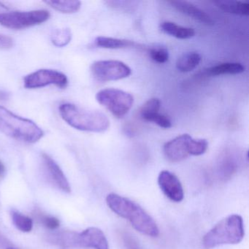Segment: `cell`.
<instances>
[{
	"label": "cell",
	"mask_w": 249,
	"mask_h": 249,
	"mask_svg": "<svg viewBox=\"0 0 249 249\" xmlns=\"http://www.w3.org/2000/svg\"><path fill=\"white\" fill-rule=\"evenodd\" d=\"M141 116L143 120L153 122L164 129H168V128L171 127L172 123L170 119L159 112H154V113H148V114L142 115Z\"/></svg>",
	"instance_id": "cell-24"
},
{
	"label": "cell",
	"mask_w": 249,
	"mask_h": 249,
	"mask_svg": "<svg viewBox=\"0 0 249 249\" xmlns=\"http://www.w3.org/2000/svg\"><path fill=\"white\" fill-rule=\"evenodd\" d=\"M91 71L93 76L102 82L124 79L132 73L127 65L117 60L97 61L91 65Z\"/></svg>",
	"instance_id": "cell-7"
},
{
	"label": "cell",
	"mask_w": 249,
	"mask_h": 249,
	"mask_svg": "<svg viewBox=\"0 0 249 249\" xmlns=\"http://www.w3.org/2000/svg\"><path fill=\"white\" fill-rule=\"evenodd\" d=\"M78 248L109 249L108 242L100 229L89 227L78 233Z\"/></svg>",
	"instance_id": "cell-11"
},
{
	"label": "cell",
	"mask_w": 249,
	"mask_h": 249,
	"mask_svg": "<svg viewBox=\"0 0 249 249\" xmlns=\"http://www.w3.org/2000/svg\"><path fill=\"white\" fill-rule=\"evenodd\" d=\"M106 203L116 215L128 220L137 231L149 237H158L160 230L157 223L133 201L117 194L110 193L106 197Z\"/></svg>",
	"instance_id": "cell-1"
},
{
	"label": "cell",
	"mask_w": 249,
	"mask_h": 249,
	"mask_svg": "<svg viewBox=\"0 0 249 249\" xmlns=\"http://www.w3.org/2000/svg\"><path fill=\"white\" fill-rule=\"evenodd\" d=\"M158 184L161 192L170 200L181 202L184 197L183 186L178 178L168 170H162L158 176Z\"/></svg>",
	"instance_id": "cell-10"
},
{
	"label": "cell",
	"mask_w": 249,
	"mask_h": 249,
	"mask_svg": "<svg viewBox=\"0 0 249 249\" xmlns=\"http://www.w3.org/2000/svg\"><path fill=\"white\" fill-rule=\"evenodd\" d=\"M214 3L221 11L229 14L248 17L249 15V4L240 1H215Z\"/></svg>",
	"instance_id": "cell-17"
},
{
	"label": "cell",
	"mask_w": 249,
	"mask_h": 249,
	"mask_svg": "<svg viewBox=\"0 0 249 249\" xmlns=\"http://www.w3.org/2000/svg\"><path fill=\"white\" fill-rule=\"evenodd\" d=\"M160 29L165 34L176 38L181 39V40L190 39L195 36V31L194 29L182 27L170 21H164L161 23Z\"/></svg>",
	"instance_id": "cell-16"
},
{
	"label": "cell",
	"mask_w": 249,
	"mask_h": 249,
	"mask_svg": "<svg viewBox=\"0 0 249 249\" xmlns=\"http://www.w3.org/2000/svg\"><path fill=\"white\" fill-rule=\"evenodd\" d=\"M24 85L26 89L43 88L49 85H55L61 89H65L68 85V78L66 75L54 70L42 69L29 74L24 78Z\"/></svg>",
	"instance_id": "cell-8"
},
{
	"label": "cell",
	"mask_w": 249,
	"mask_h": 249,
	"mask_svg": "<svg viewBox=\"0 0 249 249\" xmlns=\"http://www.w3.org/2000/svg\"><path fill=\"white\" fill-rule=\"evenodd\" d=\"M0 131L7 136L27 143H35L44 135L41 128L34 122L17 116L1 106Z\"/></svg>",
	"instance_id": "cell-3"
},
{
	"label": "cell",
	"mask_w": 249,
	"mask_h": 249,
	"mask_svg": "<svg viewBox=\"0 0 249 249\" xmlns=\"http://www.w3.org/2000/svg\"><path fill=\"white\" fill-rule=\"evenodd\" d=\"M201 56L196 52H188L178 58L176 68L180 72H189L195 70L200 63Z\"/></svg>",
	"instance_id": "cell-18"
},
{
	"label": "cell",
	"mask_w": 249,
	"mask_h": 249,
	"mask_svg": "<svg viewBox=\"0 0 249 249\" xmlns=\"http://www.w3.org/2000/svg\"><path fill=\"white\" fill-rule=\"evenodd\" d=\"M168 3L182 14L202 24L209 26L214 24L213 20L209 15L193 4L184 1H169Z\"/></svg>",
	"instance_id": "cell-13"
},
{
	"label": "cell",
	"mask_w": 249,
	"mask_h": 249,
	"mask_svg": "<svg viewBox=\"0 0 249 249\" xmlns=\"http://www.w3.org/2000/svg\"><path fill=\"white\" fill-rule=\"evenodd\" d=\"M5 172V167L3 163L0 161V177H2L3 176L4 173Z\"/></svg>",
	"instance_id": "cell-31"
},
{
	"label": "cell",
	"mask_w": 249,
	"mask_h": 249,
	"mask_svg": "<svg viewBox=\"0 0 249 249\" xmlns=\"http://www.w3.org/2000/svg\"><path fill=\"white\" fill-rule=\"evenodd\" d=\"M97 101L116 117H124L132 108L134 97L132 94L117 89H105L96 94Z\"/></svg>",
	"instance_id": "cell-5"
},
{
	"label": "cell",
	"mask_w": 249,
	"mask_h": 249,
	"mask_svg": "<svg viewBox=\"0 0 249 249\" xmlns=\"http://www.w3.org/2000/svg\"><path fill=\"white\" fill-rule=\"evenodd\" d=\"M14 46V40L11 37L0 34V49H11Z\"/></svg>",
	"instance_id": "cell-30"
},
{
	"label": "cell",
	"mask_w": 249,
	"mask_h": 249,
	"mask_svg": "<svg viewBox=\"0 0 249 249\" xmlns=\"http://www.w3.org/2000/svg\"><path fill=\"white\" fill-rule=\"evenodd\" d=\"M59 110L62 119L78 130L100 133L110 127L108 118L98 110L83 108L71 103L61 105Z\"/></svg>",
	"instance_id": "cell-2"
},
{
	"label": "cell",
	"mask_w": 249,
	"mask_h": 249,
	"mask_svg": "<svg viewBox=\"0 0 249 249\" xmlns=\"http://www.w3.org/2000/svg\"><path fill=\"white\" fill-rule=\"evenodd\" d=\"M245 235L243 220L237 214L229 215L217 223L202 238V244L206 249L221 245L240 243Z\"/></svg>",
	"instance_id": "cell-4"
},
{
	"label": "cell",
	"mask_w": 249,
	"mask_h": 249,
	"mask_svg": "<svg viewBox=\"0 0 249 249\" xmlns=\"http://www.w3.org/2000/svg\"><path fill=\"white\" fill-rule=\"evenodd\" d=\"M208 141L205 139H194L191 141V156H200L206 152Z\"/></svg>",
	"instance_id": "cell-27"
},
{
	"label": "cell",
	"mask_w": 249,
	"mask_h": 249,
	"mask_svg": "<svg viewBox=\"0 0 249 249\" xmlns=\"http://www.w3.org/2000/svg\"><path fill=\"white\" fill-rule=\"evenodd\" d=\"M50 17V13L46 10L2 13L0 14V24L12 30H21L43 24Z\"/></svg>",
	"instance_id": "cell-6"
},
{
	"label": "cell",
	"mask_w": 249,
	"mask_h": 249,
	"mask_svg": "<svg viewBox=\"0 0 249 249\" xmlns=\"http://www.w3.org/2000/svg\"><path fill=\"white\" fill-rule=\"evenodd\" d=\"M121 237H122V242H123L124 246L126 249H142L140 247L138 242L135 239L132 237L129 233L123 232L121 233Z\"/></svg>",
	"instance_id": "cell-29"
},
{
	"label": "cell",
	"mask_w": 249,
	"mask_h": 249,
	"mask_svg": "<svg viewBox=\"0 0 249 249\" xmlns=\"http://www.w3.org/2000/svg\"><path fill=\"white\" fill-rule=\"evenodd\" d=\"M11 216L13 223L20 231L23 232H30L33 230V221L30 217L15 211H12Z\"/></svg>",
	"instance_id": "cell-22"
},
{
	"label": "cell",
	"mask_w": 249,
	"mask_h": 249,
	"mask_svg": "<svg viewBox=\"0 0 249 249\" xmlns=\"http://www.w3.org/2000/svg\"><path fill=\"white\" fill-rule=\"evenodd\" d=\"M245 67L240 63H223L208 68L204 71L206 76H218L223 75H237L243 73Z\"/></svg>",
	"instance_id": "cell-15"
},
{
	"label": "cell",
	"mask_w": 249,
	"mask_h": 249,
	"mask_svg": "<svg viewBox=\"0 0 249 249\" xmlns=\"http://www.w3.org/2000/svg\"><path fill=\"white\" fill-rule=\"evenodd\" d=\"M48 241L65 248H78V232L60 231L50 233L46 237Z\"/></svg>",
	"instance_id": "cell-14"
},
{
	"label": "cell",
	"mask_w": 249,
	"mask_h": 249,
	"mask_svg": "<svg viewBox=\"0 0 249 249\" xmlns=\"http://www.w3.org/2000/svg\"><path fill=\"white\" fill-rule=\"evenodd\" d=\"M7 9H8V8H7L3 4L0 2V14H2V11H5V10Z\"/></svg>",
	"instance_id": "cell-32"
},
{
	"label": "cell",
	"mask_w": 249,
	"mask_h": 249,
	"mask_svg": "<svg viewBox=\"0 0 249 249\" xmlns=\"http://www.w3.org/2000/svg\"><path fill=\"white\" fill-rule=\"evenodd\" d=\"M42 160H43V165L46 173L49 179L53 182V184L63 192H68V193L71 192V189L69 182L57 163L52 157L46 154H42Z\"/></svg>",
	"instance_id": "cell-12"
},
{
	"label": "cell",
	"mask_w": 249,
	"mask_h": 249,
	"mask_svg": "<svg viewBox=\"0 0 249 249\" xmlns=\"http://www.w3.org/2000/svg\"><path fill=\"white\" fill-rule=\"evenodd\" d=\"M160 107H161V102L159 99H151L141 107V110H140V115L142 116V115L154 113V112H159Z\"/></svg>",
	"instance_id": "cell-28"
},
{
	"label": "cell",
	"mask_w": 249,
	"mask_h": 249,
	"mask_svg": "<svg viewBox=\"0 0 249 249\" xmlns=\"http://www.w3.org/2000/svg\"><path fill=\"white\" fill-rule=\"evenodd\" d=\"M149 55L151 59L159 64H164L169 59L168 51L163 47H155L150 49Z\"/></svg>",
	"instance_id": "cell-25"
},
{
	"label": "cell",
	"mask_w": 249,
	"mask_h": 249,
	"mask_svg": "<svg viewBox=\"0 0 249 249\" xmlns=\"http://www.w3.org/2000/svg\"><path fill=\"white\" fill-rule=\"evenodd\" d=\"M36 218L45 227L49 230H56L60 225V221L56 217L45 215L42 213L36 212Z\"/></svg>",
	"instance_id": "cell-26"
},
{
	"label": "cell",
	"mask_w": 249,
	"mask_h": 249,
	"mask_svg": "<svg viewBox=\"0 0 249 249\" xmlns=\"http://www.w3.org/2000/svg\"><path fill=\"white\" fill-rule=\"evenodd\" d=\"M192 139L190 135L183 134L166 142L163 151L167 160L171 162H179L191 156Z\"/></svg>",
	"instance_id": "cell-9"
},
{
	"label": "cell",
	"mask_w": 249,
	"mask_h": 249,
	"mask_svg": "<svg viewBox=\"0 0 249 249\" xmlns=\"http://www.w3.org/2000/svg\"><path fill=\"white\" fill-rule=\"evenodd\" d=\"M72 40V33L70 29L63 28L55 30L52 36V42L56 47H65Z\"/></svg>",
	"instance_id": "cell-23"
},
{
	"label": "cell",
	"mask_w": 249,
	"mask_h": 249,
	"mask_svg": "<svg viewBox=\"0 0 249 249\" xmlns=\"http://www.w3.org/2000/svg\"><path fill=\"white\" fill-rule=\"evenodd\" d=\"M94 43L97 47L107 49H126V48L133 47L135 46V43L131 40L103 37V36L97 37Z\"/></svg>",
	"instance_id": "cell-19"
},
{
	"label": "cell",
	"mask_w": 249,
	"mask_h": 249,
	"mask_svg": "<svg viewBox=\"0 0 249 249\" xmlns=\"http://www.w3.org/2000/svg\"><path fill=\"white\" fill-rule=\"evenodd\" d=\"M238 169V162L234 157H227L219 163L218 174L219 179L227 180L231 178Z\"/></svg>",
	"instance_id": "cell-20"
},
{
	"label": "cell",
	"mask_w": 249,
	"mask_h": 249,
	"mask_svg": "<svg viewBox=\"0 0 249 249\" xmlns=\"http://www.w3.org/2000/svg\"><path fill=\"white\" fill-rule=\"evenodd\" d=\"M47 5L59 12L63 14H73L79 11L81 2L76 0L69 1H46Z\"/></svg>",
	"instance_id": "cell-21"
}]
</instances>
